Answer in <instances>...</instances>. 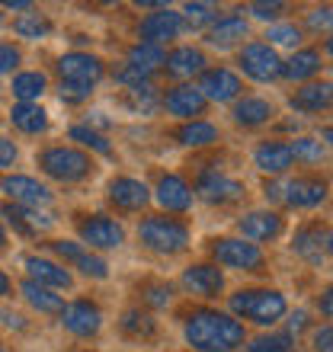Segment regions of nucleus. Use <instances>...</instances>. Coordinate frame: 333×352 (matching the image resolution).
I'll return each instance as SVG.
<instances>
[{"label": "nucleus", "instance_id": "nucleus-40", "mask_svg": "<svg viewBox=\"0 0 333 352\" xmlns=\"http://www.w3.org/2000/svg\"><path fill=\"white\" fill-rule=\"evenodd\" d=\"M74 266L80 269L83 276H90V278H106V276H109V266H106V260H100V256H90V253H83Z\"/></svg>", "mask_w": 333, "mask_h": 352}, {"label": "nucleus", "instance_id": "nucleus-14", "mask_svg": "<svg viewBox=\"0 0 333 352\" xmlns=\"http://www.w3.org/2000/svg\"><path fill=\"white\" fill-rule=\"evenodd\" d=\"M327 199V183L317 176H298L286 186V202L295 208H314Z\"/></svg>", "mask_w": 333, "mask_h": 352}, {"label": "nucleus", "instance_id": "nucleus-29", "mask_svg": "<svg viewBox=\"0 0 333 352\" xmlns=\"http://www.w3.org/2000/svg\"><path fill=\"white\" fill-rule=\"evenodd\" d=\"M166 61L164 48L160 45H148V42H138V45L129 48V67H135V71H141V74H154L160 65Z\"/></svg>", "mask_w": 333, "mask_h": 352}, {"label": "nucleus", "instance_id": "nucleus-32", "mask_svg": "<svg viewBox=\"0 0 333 352\" xmlns=\"http://www.w3.org/2000/svg\"><path fill=\"white\" fill-rule=\"evenodd\" d=\"M176 138L186 148H205V144L218 141V129H215L212 122H186L183 129L176 131Z\"/></svg>", "mask_w": 333, "mask_h": 352}, {"label": "nucleus", "instance_id": "nucleus-22", "mask_svg": "<svg viewBox=\"0 0 333 352\" xmlns=\"http://www.w3.org/2000/svg\"><path fill=\"white\" fill-rule=\"evenodd\" d=\"M26 269H29V278H32V282H39V285H45V288H67V285H71V272H67V269H61L58 263H52V260L29 256Z\"/></svg>", "mask_w": 333, "mask_h": 352}, {"label": "nucleus", "instance_id": "nucleus-61", "mask_svg": "<svg viewBox=\"0 0 333 352\" xmlns=\"http://www.w3.org/2000/svg\"><path fill=\"white\" fill-rule=\"evenodd\" d=\"M0 23H3V16H0Z\"/></svg>", "mask_w": 333, "mask_h": 352}, {"label": "nucleus", "instance_id": "nucleus-55", "mask_svg": "<svg viewBox=\"0 0 333 352\" xmlns=\"http://www.w3.org/2000/svg\"><path fill=\"white\" fill-rule=\"evenodd\" d=\"M7 7L10 10H32V3H29V0H7Z\"/></svg>", "mask_w": 333, "mask_h": 352}, {"label": "nucleus", "instance_id": "nucleus-11", "mask_svg": "<svg viewBox=\"0 0 333 352\" xmlns=\"http://www.w3.org/2000/svg\"><path fill=\"white\" fill-rule=\"evenodd\" d=\"M180 29H183V16L173 13V10L160 7L158 13H151V16L141 19V42H148V45H164V42L180 36Z\"/></svg>", "mask_w": 333, "mask_h": 352}, {"label": "nucleus", "instance_id": "nucleus-15", "mask_svg": "<svg viewBox=\"0 0 333 352\" xmlns=\"http://www.w3.org/2000/svg\"><path fill=\"white\" fill-rule=\"evenodd\" d=\"M148 186L138 183V179H129V176H122V179H112L109 183V202L122 212H138L148 205Z\"/></svg>", "mask_w": 333, "mask_h": 352}, {"label": "nucleus", "instance_id": "nucleus-42", "mask_svg": "<svg viewBox=\"0 0 333 352\" xmlns=\"http://www.w3.org/2000/svg\"><path fill=\"white\" fill-rule=\"evenodd\" d=\"M247 352H295V349H292L288 336H266V340H257L253 346H247Z\"/></svg>", "mask_w": 333, "mask_h": 352}, {"label": "nucleus", "instance_id": "nucleus-10", "mask_svg": "<svg viewBox=\"0 0 333 352\" xmlns=\"http://www.w3.org/2000/svg\"><path fill=\"white\" fill-rule=\"evenodd\" d=\"M61 324L74 336H96L103 327V314L90 301H71V305L61 307Z\"/></svg>", "mask_w": 333, "mask_h": 352}, {"label": "nucleus", "instance_id": "nucleus-7", "mask_svg": "<svg viewBox=\"0 0 333 352\" xmlns=\"http://www.w3.org/2000/svg\"><path fill=\"white\" fill-rule=\"evenodd\" d=\"M58 74L65 84H96L103 77V61L87 52H71V55L58 58Z\"/></svg>", "mask_w": 333, "mask_h": 352}, {"label": "nucleus", "instance_id": "nucleus-18", "mask_svg": "<svg viewBox=\"0 0 333 352\" xmlns=\"http://www.w3.org/2000/svg\"><path fill=\"white\" fill-rule=\"evenodd\" d=\"M166 74L170 77H193V74H205V55L199 48L193 45H183V48H173L164 61Z\"/></svg>", "mask_w": 333, "mask_h": 352}, {"label": "nucleus", "instance_id": "nucleus-17", "mask_svg": "<svg viewBox=\"0 0 333 352\" xmlns=\"http://www.w3.org/2000/svg\"><path fill=\"white\" fill-rule=\"evenodd\" d=\"M164 106L170 116H180V119H193V116H202L205 109V96L199 93V87H173V90L164 96Z\"/></svg>", "mask_w": 333, "mask_h": 352}, {"label": "nucleus", "instance_id": "nucleus-62", "mask_svg": "<svg viewBox=\"0 0 333 352\" xmlns=\"http://www.w3.org/2000/svg\"><path fill=\"white\" fill-rule=\"evenodd\" d=\"M0 352H3V349H0Z\"/></svg>", "mask_w": 333, "mask_h": 352}, {"label": "nucleus", "instance_id": "nucleus-26", "mask_svg": "<svg viewBox=\"0 0 333 352\" xmlns=\"http://www.w3.org/2000/svg\"><path fill=\"white\" fill-rule=\"evenodd\" d=\"M10 119H13V125H17L19 131H26V135H42V131L48 129L45 109L36 106V102H17L13 112H10Z\"/></svg>", "mask_w": 333, "mask_h": 352}, {"label": "nucleus", "instance_id": "nucleus-13", "mask_svg": "<svg viewBox=\"0 0 333 352\" xmlns=\"http://www.w3.org/2000/svg\"><path fill=\"white\" fill-rule=\"evenodd\" d=\"M199 93L205 100H215V102H228V100H237L241 93V77L228 71V67H212L205 71L202 80H199Z\"/></svg>", "mask_w": 333, "mask_h": 352}, {"label": "nucleus", "instance_id": "nucleus-4", "mask_svg": "<svg viewBox=\"0 0 333 352\" xmlns=\"http://www.w3.org/2000/svg\"><path fill=\"white\" fill-rule=\"evenodd\" d=\"M39 167L45 170L48 176H55L61 183H77L83 176H90L93 164L87 154L74 148H48L42 151V157H39Z\"/></svg>", "mask_w": 333, "mask_h": 352}, {"label": "nucleus", "instance_id": "nucleus-8", "mask_svg": "<svg viewBox=\"0 0 333 352\" xmlns=\"http://www.w3.org/2000/svg\"><path fill=\"white\" fill-rule=\"evenodd\" d=\"M0 189L13 199V205H23V208H45V205H52L48 186H42L32 176H7L0 183Z\"/></svg>", "mask_w": 333, "mask_h": 352}, {"label": "nucleus", "instance_id": "nucleus-57", "mask_svg": "<svg viewBox=\"0 0 333 352\" xmlns=\"http://www.w3.org/2000/svg\"><path fill=\"white\" fill-rule=\"evenodd\" d=\"M324 247H327V253H330V256H333V231L324 237Z\"/></svg>", "mask_w": 333, "mask_h": 352}, {"label": "nucleus", "instance_id": "nucleus-6", "mask_svg": "<svg viewBox=\"0 0 333 352\" xmlns=\"http://www.w3.org/2000/svg\"><path fill=\"white\" fill-rule=\"evenodd\" d=\"M241 67H244V74L259 80V84L282 77V61H279L276 48L266 45V42H250L241 52Z\"/></svg>", "mask_w": 333, "mask_h": 352}, {"label": "nucleus", "instance_id": "nucleus-20", "mask_svg": "<svg viewBox=\"0 0 333 352\" xmlns=\"http://www.w3.org/2000/svg\"><path fill=\"white\" fill-rule=\"evenodd\" d=\"M253 160H257V167L263 173H286L295 157H292V148H288L286 141H266V144L257 148Z\"/></svg>", "mask_w": 333, "mask_h": 352}, {"label": "nucleus", "instance_id": "nucleus-31", "mask_svg": "<svg viewBox=\"0 0 333 352\" xmlns=\"http://www.w3.org/2000/svg\"><path fill=\"white\" fill-rule=\"evenodd\" d=\"M269 116H272V106L266 100H259V96H247V100H241L234 106V119L241 122V125H250V129L269 122Z\"/></svg>", "mask_w": 333, "mask_h": 352}, {"label": "nucleus", "instance_id": "nucleus-41", "mask_svg": "<svg viewBox=\"0 0 333 352\" xmlns=\"http://www.w3.org/2000/svg\"><path fill=\"white\" fill-rule=\"evenodd\" d=\"M269 45H298L301 42V32H298L295 26H272L266 32Z\"/></svg>", "mask_w": 333, "mask_h": 352}, {"label": "nucleus", "instance_id": "nucleus-51", "mask_svg": "<svg viewBox=\"0 0 333 352\" xmlns=\"http://www.w3.org/2000/svg\"><path fill=\"white\" fill-rule=\"evenodd\" d=\"M263 192H266L269 202H286V186H282V183H266V189H263Z\"/></svg>", "mask_w": 333, "mask_h": 352}, {"label": "nucleus", "instance_id": "nucleus-58", "mask_svg": "<svg viewBox=\"0 0 333 352\" xmlns=\"http://www.w3.org/2000/svg\"><path fill=\"white\" fill-rule=\"evenodd\" d=\"M324 141H330V144H333V125H330V129H324Z\"/></svg>", "mask_w": 333, "mask_h": 352}, {"label": "nucleus", "instance_id": "nucleus-1", "mask_svg": "<svg viewBox=\"0 0 333 352\" xmlns=\"http://www.w3.org/2000/svg\"><path fill=\"white\" fill-rule=\"evenodd\" d=\"M186 340L199 352H231L244 343V324L222 311H195L186 320Z\"/></svg>", "mask_w": 333, "mask_h": 352}, {"label": "nucleus", "instance_id": "nucleus-16", "mask_svg": "<svg viewBox=\"0 0 333 352\" xmlns=\"http://www.w3.org/2000/svg\"><path fill=\"white\" fill-rule=\"evenodd\" d=\"M183 285L193 292V295L202 298H218V292L224 288V276L218 266H189L183 272Z\"/></svg>", "mask_w": 333, "mask_h": 352}, {"label": "nucleus", "instance_id": "nucleus-56", "mask_svg": "<svg viewBox=\"0 0 333 352\" xmlns=\"http://www.w3.org/2000/svg\"><path fill=\"white\" fill-rule=\"evenodd\" d=\"M7 292H10V278L0 272V295H7Z\"/></svg>", "mask_w": 333, "mask_h": 352}, {"label": "nucleus", "instance_id": "nucleus-54", "mask_svg": "<svg viewBox=\"0 0 333 352\" xmlns=\"http://www.w3.org/2000/svg\"><path fill=\"white\" fill-rule=\"evenodd\" d=\"M0 317H3V324L7 327H23V317L13 314V311H0Z\"/></svg>", "mask_w": 333, "mask_h": 352}, {"label": "nucleus", "instance_id": "nucleus-12", "mask_svg": "<svg viewBox=\"0 0 333 352\" xmlns=\"http://www.w3.org/2000/svg\"><path fill=\"white\" fill-rule=\"evenodd\" d=\"M195 192L202 195L208 205H231L237 199H244V186L224 173H202Z\"/></svg>", "mask_w": 333, "mask_h": 352}, {"label": "nucleus", "instance_id": "nucleus-35", "mask_svg": "<svg viewBox=\"0 0 333 352\" xmlns=\"http://www.w3.org/2000/svg\"><path fill=\"white\" fill-rule=\"evenodd\" d=\"M71 138L80 141L83 148H93L96 154H112V144L103 138L100 131H93L90 125H74V129H71Z\"/></svg>", "mask_w": 333, "mask_h": 352}, {"label": "nucleus", "instance_id": "nucleus-53", "mask_svg": "<svg viewBox=\"0 0 333 352\" xmlns=\"http://www.w3.org/2000/svg\"><path fill=\"white\" fill-rule=\"evenodd\" d=\"M321 314L333 317V288H327L324 295H321Z\"/></svg>", "mask_w": 333, "mask_h": 352}, {"label": "nucleus", "instance_id": "nucleus-5", "mask_svg": "<svg viewBox=\"0 0 333 352\" xmlns=\"http://www.w3.org/2000/svg\"><path fill=\"white\" fill-rule=\"evenodd\" d=\"M212 256L222 263V266L244 269V272H259V269L266 266V260H263V250H259L257 243L231 241V237H224V241H215V243H212Z\"/></svg>", "mask_w": 333, "mask_h": 352}, {"label": "nucleus", "instance_id": "nucleus-44", "mask_svg": "<svg viewBox=\"0 0 333 352\" xmlns=\"http://www.w3.org/2000/svg\"><path fill=\"white\" fill-rule=\"evenodd\" d=\"M308 26L321 32V29H333V7H317L308 13Z\"/></svg>", "mask_w": 333, "mask_h": 352}, {"label": "nucleus", "instance_id": "nucleus-28", "mask_svg": "<svg viewBox=\"0 0 333 352\" xmlns=\"http://www.w3.org/2000/svg\"><path fill=\"white\" fill-rule=\"evenodd\" d=\"M317 71H321V55H317L314 48L295 52V55L282 65V77H288V80H308V77H314Z\"/></svg>", "mask_w": 333, "mask_h": 352}, {"label": "nucleus", "instance_id": "nucleus-37", "mask_svg": "<svg viewBox=\"0 0 333 352\" xmlns=\"http://www.w3.org/2000/svg\"><path fill=\"white\" fill-rule=\"evenodd\" d=\"M292 148V157L295 160H305V164H317V160H324V144L317 138H298L295 144H288Z\"/></svg>", "mask_w": 333, "mask_h": 352}, {"label": "nucleus", "instance_id": "nucleus-36", "mask_svg": "<svg viewBox=\"0 0 333 352\" xmlns=\"http://www.w3.org/2000/svg\"><path fill=\"white\" fill-rule=\"evenodd\" d=\"M183 13H186L189 29H202V26H208V23H212V26L218 23V13H215L212 3H186Z\"/></svg>", "mask_w": 333, "mask_h": 352}, {"label": "nucleus", "instance_id": "nucleus-19", "mask_svg": "<svg viewBox=\"0 0 333 352\" xmlns=\"http://www.w3.org/2000/svg\"><path fill=\"white\" fill-rule=\"evenodd\" d=\"M241 234L247 241H272L282 234V218L276 212H250L241 218Z\"/></svg>", "mask_w": 333, "mask_h": 352}, {"label": "nucleus", "instance_id": "nucleus-59", "mask_svg": "<svg viewBox=\"0 0 333 352\" xmlns=\"http://www.w3.org/2000/svg\"><path fill=\"white\" fill-rule=\"evenodd\" d=\"M7 243V234H3V224H0V247Z\"/></svg>", "mask_w": 333, "mask_h": 352}, {"label": "nucleus", "instance_id": "nucleus-21", "mask_svg": "<svg viewBox=\"0 0 333 352\" xmlns=\"http://www.w3.org/2000/svg\"><path fill=\"white\" fill-rule=\"evenodd\" d=\"M158 202L166 212H186L193 205V189L180 179V176H164L158 183Z\"/></svg>", "mask_w": 333, "mask_h": 352}, {"label": "nucleus", "instance_id": "nucleus-24", "mask_svg": "<svg viewBox=\"0 0 333 352\" xmlns=\"http://www.w3.org/2000/svg\"><path fill=\"white\" fill-rule=\"evenodd\" d=\"M292 106L298 112H321L333 106V84H308L301 90H295Z\"/></svg>", "mask_w": 333, "mask_h": 352}, {"label": "nucleus", "instance_id": "nucleus-47", "mask_svg": "<svg viewBox=\"0 0 333 352\" xmlns=\"http://www.w3.org/2000/svg\"><path fill=\"white\" fill-rule=\"evenodd\" d=\"M282 10H286V3H279V0H272V3H250V13L259 19H272V16H279Z\"/></svg>", "mask_w": 333, "mask_h": 352}, {"label": "nucleus", "instance_id": "nucleus-9", "mask_svg": "<svg viewBox=\"0 0 333 352\" xmlns=\"http://www.w3.org/2000/svg\"><path fill=\"white\" fill-rule=\"evenodd\" d=\"M80 237L83 243H90L96 250H116L125 241V231H122L119 221H112L106 214H93V218L80 221Z\"/></svg>", "mask_w": 333, "mask_h": 352}, {"label": "nucleus", "instance_id": "nucleus-39", "mask_svg": "<svg viewBox=\"0 0 333 352\" xmlns=\"http://www.w3.org/2000/svg\"><path fill=\"white\" fill-rule=\"evenodd\" d=\"M129 96H131V106H135V109H141L144 116H148V112H154V106H158V90H154L151 84L131 87Z\"/></svg>", "mask_w": 333, "mask_h": 352}, {"label": "nucleus", "instance_id": "nucleus-48", "mask_svg": "<svg viewBox=\"0 0 333 352\" xmlns=\"http://www.w3.org/2000/svg\"><path fill=\"white\" fill-rule=\"evenodd\" d=\"M52 247H55V253L58 256H65V260H71V263H77L83 256V247L80 243H71V241H55L52 243Z\"/></svg>", "mask_w": 333, "mask_h": 352}, {"label": "nucleus", "instance_id": "nucleus-33", "mask_svg": "<svg viewBox=\"0 0 333 352\" xmlns=\"http://www.w3.org/2000/svg\"><path fill=\"white\" fill-rule=\"evenodd\" d=\"M45 74H39V71H26V74H17L13 77V96L19 102H32L39 100L42 93H45Z\"/></svg>", "mask_w": 333, "mask_h": 352}, {"label": "nucleus", "instance_id": "nucleus-23", "mask_svg": "<svg viewBox=\"0 0 333 352\" xmlns=\"http://www.w3.org/2000/svg\"><path fill=\"white\" fill-rule=\"evenodd\" d=\"M3 214H7L10 224H13L19 234H39V231H48V228L55 224V218L42 214L39 208H23V205H13V202L3 208Z\"/></svg>", "mask_w": 333, "mask_h": 352}, {"label": "nucleus", "instance_id": "nucleus-52", "mask_svg": "<svg viewBox=\"0 0 333 352\" xmlns=\"http://www.w3.org/2000/svg\"><path fill=\"white\" fill-rule=\"evenodd\" d=\"M305 327H308V314H305V311L292 314V320H288V330H292V333H301Z\"/></svg>", "mask_w": 333, "mask_h": 352}, {"label": "nucleus", "instance_id": "nucleus-50", "mask_svg": "<svg viewBox=\"0 0 333 352\" xmlns=\"http://www.w3.org/2000/svg\"><path fill=\"white\" fill-rule=\"evenodd\" d=\"M314 349L317 352H333V327H321L314 333Z\"/></svg>", "mask_w": 333, "mask_h": 352}, {"label": "nucleus", "instance_id": "nucleus-25", "mask_svg": "<svg viewBox=\"0 0 333 352\" xmlns=\"http://www.w3.org/2000/svg\"><path fill=\"white\" fill-rule=\"evenodd\" d=\"M241 38H247V19L237 16V13L222 16L208 29V42L218 48H228V45H234V42H241Z\"/></svg>", "mask_w": 333, "mask_h": 352}, {"label": "nucleus", "instance_id": "nucleus-43", "mask_svg": "<svg viewBox=\"0 0 333 352\" xmlns=\"http://www.w3.org/2000/svg\"><path fill=\"white\" fill-rule=\"evenodd\" d=\"M61 100L65 102H83V100H90V93H93V87L90 84H65L61 80Z\"/></svg>", "mask_w": 333, "mask_h": 352}, {"label": "nucleus", "instance_id": "nucleus-2", "mask_svg": "<svg viewBox=\"0 0 333 352\" xmlns=\"http://www.w3.org/2000/svg\"><path fill=\"white\" fill-rule=\"evenodd\" d=\"M231 311L247 317L253 324H276L286 314V295H279L272 288H250L231 295Z\"/></svg>", "mask_w": 333, "mask_h": 352}, {"label": "nucleus", "instance_id": "nucleus-38", "mask_svg": "<svg viewBox=\"0 0 333 352\" xmlns=\"http://www.w3.org/2000/svg\"><path fill=\"white\" fill-rule=\"evenodd\" d=\"M122 330L131 336H151L154 333V320L148 314H141V311H129L122 317Z\"/></svg>", "mask_w": 333, "mask_h": 352}, {"label": "nucleus", "instance_id": "nucleus-3", "mask_svg": "<svg viewBox=\"0 0 333 352\" xmlns=\"http://www.w3.org/2000/svg\"><path fill=\"white\" fill-rule=\"evenodd\" d=\"M138 237L144 247H151L158 253H180L189 243V228L183 221H176V218H160L158 214V218L141 221Z\"/></svg>", "mask_w": 333, "mask_h": 352}, {"label": "nucleus", "instance_id": "nucleus-49", "mask_svg": "<svg viewBox=\"0 0 333 352\" xmlns=\"http://www.w3.org/2000/svg\"><path fill=\"white\" fill-rule=\"evenodd\" d=\"M13 160H17V144H13L10 138H3V135H0V170L13 167Z\"/></svg>", "mask_w": 333, "mask_h": 352}, {"label": "nucleus", "instance_id": "nucleus-46", "mask_svg": "<svg viewBox=\"0 0 333 352\" xmlns=\"http://www.w3.org/2000/svg\"><path fill=\"white\" fill-rule=\"evenodd\" d=\"M144 301L154 307L170 305V285H148L144 288Z\"/></svg>", "mask_w": 333, "mask_h": 352}, {"label": "nucleus", "instance_id": "nucleus-60", "mask_svg": "<svg viewBox=\"0 0 333 352\" xmlns=\"http://www.w3.org/2000/svg\"><path fill=\"white\" fill-rule=\"evenodd\" d=\"M327 52H330V58H333V36L327 38Z\"/></svg>", "mask_w": 333, "mask_h": 352}, {"label": "nucleus", "instance_id": "nucleus-45", "mask_svg": "<svg viewBox=\"0 0 333 352\" xmlns=\"http://www.w3.org/2000/svg\"><path fill=\"white\" fill-rule=\"evenodd\" d=\"M17 65H19V48L0 42V74H10Z\"/></svg>", "mask_w": 333, "mask_h": 352}, {"label": "nucleus", "instance_id": "nucleus-30", "mask_svg": "<svg viewBox=\"0 0 333 352\" xmlns=\"http://www.w3.org/2000/svg\"><path fill=\"white\" fill-rule=\"evenodd\" d=\"M295 253L298 256H305L308 263H321V253H324V231L317 228V224H308L301 231L295 234Z\"/></svg>", "mask_w": 333, "mask_h": 352}, {"label": "nucleus", "instance_id": "nucleus-34", "mask_svg": "<svg viewBox=\"0 0 333 352\" xmlns=\"http://www.w3.org/2000/svg\"><path fill=\"white\" fill-rule=\"evenodd\" d=\"M13 29H17V36L19 38H45L48 32H52V23H48L42 13H23V16L13 23Z\"/></svg>", "mask_w": 333, "mask_h": 352}, {"label": "nucleus", "instance_id": "nucleus-27", "mask_svg": "<svg viewBox=\"0 0 333 352\" xmlns=\"http://www.w3.org/2000/svg\"><path fill=\"white\" fill-rule=\"evenodd\" d=\"M19 292H23V298H26L29 305L36 307L39 314H58V311L65 307V301H61V295H55L52 288L39 285V282H32V278H26V282L19 285Z\"/></svg>", "mask_w": 333, "mask_h": 352}]
</instances>
